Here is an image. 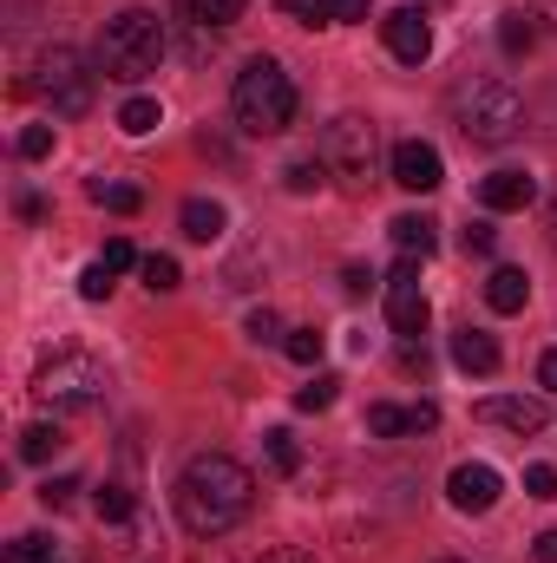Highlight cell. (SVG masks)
I'll return each instance as SVG.
<instances>
[{
  "instance_id": "obj_1",
  "label": "cell",
  "mask_w": 557,
  "mask_h": 563,
  "mask_svg": "<svg viewBox=\"0 0 557 563\" xmlns=\"http://www.w3.org/2000/svg\"><path fill=\"white\" fill-rule=\"evenodd\" d=\"M256 505V478L230 459V452H197L177 472V525L190 538H223L250 518Z\"/></svg>"
},
{
  "instance_id": "obj_2",
  "label": "cell",
  "mask_w": 557,
  "mask_h": 563,
  "mask_svg": "<svg viewBox=\"0 0 557 563\" xmlns=\"http://www.w3.org/2000/svg\"><path fill=\"white\" fill-rule=\"evenodd\" d=\"M164 53H171L164 20H157V13H144V7L112 13V20H106V33H99V73H106V79H119V86L151 79V73L164 66Z\"/></svg>"
},
{
  "instance_id": "obj_3",
  "label": "cell",
  "mask_w": 557,
  "mask_h": 563,
  "mask_svg": "<svg viewBox=\"0 0 557 563\" xmlns=\"http://www.w3.org/2000/svg\"><path fill=\"white\" fill-rule=\"evenodd\" d=\"M452 125H459L466 144L499 151V144H512L525 132V99H518L505 79H466V86L452 92Z\"/></svg>"
},
{
  "instance_id": "obj_4",
  "label": "cell",
  "mask_w": 557,
  "mask_h": 563,
  "mask_svg": "<svg viewBox=\"0 0 557 563\" xmlns=\"http://www.w3.org/2000/svg\"><path fill=\"white\" fill-rule=\"evenodd\" d=\"M230 112L250 139H276L295 125V79L282 73L276 59H250L230 86Z\"/></svg>"
},
{
  "instance_id": "obj_5",
  "label": "cell",
  "mask_w": 557,
  "mask_h": 563,
  "mask_svg": "<svg viewBox=\"0 0 557 563\" xmlns=\"http://www.w3.org/2000/svg\"><path fill=\"white\" fill-rule=\"evenodd\" d=\"M33 400L59 420V413H86V407H99L106 400V367L92 361V354H46L40 361V374H33Z\"/></svg>"
},
{
  "instance_id": "obj_6",
  "label": "cell",
  "mask_w": 557,
  "mask_h": 563,
  "mask_svg": "<svg viewBox=\"0 0 557 563\" xmlns=\"http://www.w3.org/2000/svg\"><path fill=\"white\" fill-rule=\"evenodd\" d=\"M321 164H328V177L341 184V190H368L374 184V170H381V132H374V119H361V112H341V119H328V132H321Z\"/></svg>"
},
{
  "instance_id": "obj_7",
  "label": "cell",
  "mask_w": 557,
  "mask_h": 563,
  "mask_svg": "<svg viewBox=\"0 0 557 563\" xmlns=\"http://www.w3.org/2000/svg\"><path fill=\"white\" fill-rule=\"evenodd\" d=\"M26 92H40L53 106V119H79L92 106V73H86V59L73 46H46L33 59V73H26Z\"/></svg>"
},
{
  "instance_id": "obj_8",
  "label": "cell",
  "mask_w": 557,
  "mask_h": 563,
  "mask_svg": "<svg viewBox=\"0 0 557 563\" xmlns=\"http://www.w3.org/2000/svg\"><path fill=\"white\" fill-rule=\"evenodd\" d=\"M426 288H419V256H401V269L387 276V321H394V334L401 341H414L419 328H426Z\"/></svg>"
},
{
  "instance_id": "obj_9",
  "label": "cell",
  "mask_w": 557,
  "mask_h": 563,
  "mask_svg": "<svg viewBox=\"0 0 557 563\" xmlns=\"http://www.w3.org/2000/svg\"><path fill=\"white\" fill-rule=\"evenodd\" d=\"M394 184H401V190H414V197L439 190V184H446V157H439L426 139L394 144Z\"/></svg>"
},
{
  "instance_id": "obj_10",
  "label": "cell",
  "mask_w": 557,
  "mask_h": 563,
  "mask_svg": "<svg viewBox=\"0 0 557 563\" xmlns=\"http://www.w3.org/2000/svg\"><path fill=\"white\" fill-rule=\"evenodd\" d=\"M499 492H505V478H499L485 459H466V465H452V478H446V498H452L459 511H492Z\"/></svg>"
},
{
  "instance_id": "obj_11",
  "label": "cell",
  "mask_w": 557,
  "mask_h": 563,
  "mask_svg": "<svg viewBox=\"0 0 557 563\" xmlns=\"http://www.w3.org/2000/svg\"><path fill=\"white\" fill-rule=\"evenodd\" d=\"M381 33H387V53H394L401 66H419V59L433 53V26H426L419 7H394V13L381 20Z\"/></svg>"
},
{
  "instance_id": "obj_12",
  "label": "cell",
  "mask_w": 557,
  "mask_h": 563,
  "mask_svg": "<svg viewBox=\"0 0 557 563\" xmlns=\"http://www.w3.org/2000/svg\"><path fill=\"white\" fill-rule=\"evenodd\" d=\"M485 426H505V432H518V439H532V432H545V400H525V394H492V400H479L472 407Z\"/></svg>"
},
{
  "instance_id": "obj_13",
  "label": "cell",
  "mask_w": 557,
  "mask_h": 563,
  "mask_svg": "<svg viewBox=\"0 0 557 563\" xmlns=\"http://www.w3.org/2000/svg\"><path fill=\"white\" fill-rule=\"evenodd\" d=\"M479 203L485 210H532L538 203V177L532 170H492V177H479Z\"/></svg>"
},
{
  "instance_id": "obj_14",
  "label": "cell",
  "mask_w": 557,
  "mask_h": 563,
  "mask_svg": "<svg viewBox=\"0 0 557 563\" xmlns=\"http://www.w3.org/2000/svg\"><path fill=\"white\" fill-rule=\"evenodd\" d=\"M439 426V407L419 400V407H368V432L394 439V432H433Z\"/></svg>"
},
{
  "instance_id": "obj_15",
  "label": "cell",
  "mask_w": 557,
  "mask_h": 563,
  "mask_svg": "<svg viewBox=\"0 0 557 563\" xmlns=\"http://www.w3.org/2000/svg\"><path fill=\"white\" fill-rule=\"evenodd\" d=\"M452 367L459 374H499V341L485 328H459L452 334Z\"/></svg>"
},
{
  "instance_id": "obj_16",
  "label": "cell",
  "mask_w": 557,
  "mask_h": 563,
  "mask_svg": "<svg viewBox=\"0 0 557 563\" xmlns=\"http://www.w3.org/2000/svg\"><path fill=\"white\" fill-rule=\"evenodd\" d=\"M485 301H492L499 314H518V308L532 301V276H525V269H512V263H505V269H492V282H485Z\"/></svg>"
},
{
  "instance_id": "obj_17",
  "label": "cell",
  "mask_w": 557,
  "mask_h": 563,
  "mask_svg": "<svg viewBox=\"0 0 557 563\" xmlns=\"http://www.w3.org/2000/svg\"><path fill=\"white\" fill-rule=\"evenodd\" d=\"M177 223H184V236H190V243H217L230 217H223V203H210V197H190Z\"/></svg>"
},
{
  "instance_id": "obj_18",
  "label": "cell",
  "mask_w": 557,
  "mask_h": 563,
  "mask_svg": "<svg viewBox=\"0 0 557 563\" xmlns=\"http://www.w3.org/2000/svg\"><path fill=\"white\" fill-rule=\"evenodd\" d=\"M177 7H184V20H190V26L223 33V26H237V20H243V7H250V0H177Z\"/></svg>"
},
{
  "instance_id": "obj_19",
  "label": "cell",
  "mask_w": 557,
  "mask_h": 563,
  "mask_svg": "<svg viewBox=\"0 0 557 563\" xmlns=\"http://www.w3.org/2000/svg\"><path fill=\"white\" fill-rule=\"evenodd\" d=\"M387 230H394V250H401V256H433V243H439V236H433L439 223H433V217H419V210L394 217Z\"/></svg>"
},
{
  "instance_id": "obj_20",
  "label": "cell",
  "mask_w": 557,
  "mask_h": 563,
  "mask_svg": "<svg viewBox=\"0 0 557 563\" xmlns=\"http://www.w3.org/2000/svg\"><path fill=\"white\" fill-rule=\"evenodd\" d=\"M86 190H92V203H106V210H112V217H139V210H144L139 184H106V177H92V184H86Z\"/></svg>"
},
{
  "instance_id": "obj_21",
  "label": "cell",
  "mask_w": 557,
  "mask_h": 563,
  "mask_svg": "<svg viewBox=\"0 0 557 563\" xmlns=\"http://www.w3.org/2000/svg\"><path fill=\"white\" fill-rule=\"evenodd\" d=\"M59 445H66V432H59V420L46 426H26V432H20V459H26V465H46V459H53V452H59Z\"/></svg>"
},
{
  "instance_id": "obj_22",
  "label": "cell",
  "mask_w": 557,
  "mask_h": 563,
  "mask_svg": "<svg viewBox=\"0 0 557 563\" xmlns=\"http://www.w3.org/2000/svg\"><path fill=\"white\" fill-rule=\"evenodd\" d=\"M157 125H164V106H157V99H125V106H119V132H125V139H144V132H157Z\"/></svg>"
},
{
  "instance_id": "obj_23",
  "label": "cell",
  "mask_w": 557,
  "mask_h": 563,
  "mask_svg": "<svg viewBox=\"0 0 557 563\" xmlns=\"http://www.w3.org/2000/svg\"><path fill=\"white\" fill-rule=\"evenodd\" d=\"M263 445H270V465H276L282 478H295V472H302V445H295V432H263Z\"/></svg>"
},
{
  "instance_id": "obj_24",
  "label": "cell",
  "mask_w": 557,
  "mask_h": 563,
  "mask_svg": "<svg viewBox=\"0 0 557 563\" xmlns=\"http://www.w3.org/2000/svg\"><path fill=\"white\" fill-rule=\"evenodd\" d=\"M7 563H66V558L53 551V538L26 531V538H13V544H7Z\"/></svg>"
},
{
  "instance_id": "obj_25",
  "label": "cell",
  "mask_w": 557,
  "mask_h": 563,
  "mask_svg": "<svg viewBox=\"0 0 557 563\" xmlns=\"http://www.w3.org/2000/svg\"><path fill=\"white\" fill-rule=\"evenodd\" d=\"M532 40H538L532 13H505V20H499V46H505V53H532Z\"/></svg>"
},
{
  "instance_id": "obj_26",
  "label": "cell",
  "mask_w": 557,
  "mask_h": 563,
  "mask_svg": "<svg viewBox=\"0 0 557 563\" xmlns=\"http://www.w3.org/2000/svg\"><path fill=\"white\" fill-rule=\"evenodd\" d=\"M282 13H288L295 26H341V20H335V0H282Z\"/></svg>"
},
{
  "instance_id": "obj_27",
  "label": "cell",
  "mask_w": 557,
  "mask_h": 563,
  "mask_svg": "<svg viewBox=\"0 0 557 563\" xmlns=\"http://www.w3.org/2000/svg\"><path fill=\"white\" fill-rule=\"evenodd\" d=\"M282 354H288L295 367H315V361H321V334H315V328H288V341H282Z\"/></svg>"
},
{
  "instance_id": "obj_28",
  "label": "cell",
  "mask_w": 557,
  "mask_h": 563,
  "mask_svg": "<svg viewBox=\"0 0 557 563\" xmlns=\"http://www.w3.org/2000/svg\"><path fill=\"white\" fill-rule=\"evenodd\" d=\"M335 387H341L335 374H315V380L295 394V407H302V413H328V407H335Z\"/></svg>"
},
{
  "instance_id": "obj_29",
  "label": "cell",
  "mask_w": 557,
  "mask_h": 563,
  "mask_svg": "<svg viewBox=\"0 0 557 563\" xmlns=\"http://www.w3.org/2000/svg\"><path fill=\"white\" fill-rule=\"evenodd\" d=\"M132 511H139V498H132V485H106V492H99V518H106V525H125Z\"/></svg>"
},
{
  "instance_id": "obj_30",
  "label": "cell",
  "mask_w": 557,
  "mask_h": 563,
  "mask_svg": "<svg viewBox=\"0 0 557 563\" xmlns=\"http://www.w3.org/2000/svg\"><path fill=\"white\" fill-rule=\"evenodd\" d=\"M321 170H328V164H315V157H295L282 177H288V190H295V197H308V190L321 184Z\"/></svg>"
},
{
  "instance_id": "obj_31",
  "label": "cell",
  "mask_w": 557,
  "mask_h": 563,
  "mask_svg": "<svg viewBox=\"0 0 557 563\" xmlns=\"http://www.w3.org/2000/svg\"><path fill=\"white\" fill-rule=\"evenodd\" d=\"M139 276H144V288H157V295H164V288H177V263H171V256H144Z\"/></svg>"
},
{
  "instance_id": "obj_32",
  "label": "cell",
  "mask_w": 557,
  "mask_h": 563,
  "mask_svg": "<svg viewBox=\"0 0 557 563\" xmlns=\"http://www.w3.org/2000/svg\"><path fill=\"white\" fill-rule=\"evenodd\" d=\"M99 263H106V269H112V276H125V269H139V250H132V243H125V236H112V243H106V256H99Z\"/></svg>"
},
{
  "instance_id": "obj_33",
  "label": "cell",
  "mask_w": 557,
  "mask_h": 563,
  "mask_svg": "<svg viewBox=\"0 0 557 563\" xmlns=\"http://www.w3.org/2000/svg\"><path fill=\"white\" fill-rule=\"evenodd\" d=\"M79 295H86V301H106V295H112V269H106V263H92V269L79 276Z\"/></svg>"
},
{
  "instance_id": "obj_34",
  "label": "cell",
  "mask_w": 557,
  "mask_h": 563,
  "mask_svg": "<svg viewBox=\"0 0 557 563\" xmlns=\"http://www.w3.org/2000/svg\"><path fill=\"white\" fill-rule=\"evenodd\" d=\"M525 492L532 498H557V465H525Z\"/></svg>"
},
{
  "instance_id": "obj_35",
  "label": "cell",
  "mask_w": 557,
  "mask_h": 563,
  "mask_svg": "<svg viewBox=\"0 0 557 563\" xmlns=\"http://www.w3.org/2000/svg\"><path fill=\"white\" fill-rule=\"evenodd\" d=\"M53 151V125H26L20 132V157H46Z\"/></svg>"
},
{
  "instance_id": "obj_36",
  "label": "cell",
  "mask_w": 557,
  "mask_h": 563,
  "mask_svg": "<svg viewBox=\"0 0 557 563\" xmlns=\"http://www.w3.org/2000/svg\"><path fill=\"white\" fill-rule=\"evenodd\" d=\"M73 492H79V478H73V472H66V478H46V485H40V505L53 511V505H66Z\"/></svg>"
},
{
  "instance_id": "obj_37",
  "label": "cell",
  "mask_w": 557,
  "mask_h": 563,
  "mask_svg": "<svg viewBox=\"0 0 557 563\" xmlns=\"http://www.w3.org/2000/svg\"><path fill=\"white\" fill-rule=\"evenodd\" d=\"M250 341H288V334H282V321L270 308H256V314H250Z\"/></svg>"
},
{
  "instance_id": "obj_38",
  "label": "cell",
  "mask_w": 557,
  "mask_h": 563,
  "mask_svg": "<svg viewBox=\"0 0 557 563\" xmlns=\"http://www.w3.org/2000/svg\"><path fill=\"white\" fill-rule=\"evenodd\" d=\"M492 243H499L492 223H466V250H472V256H492Z\"/></svg>"
},
{
  "instance_id": "obj_39",
  "label": "cell",
  "mask_w": 557,
  "mask_h": 563,
  "mask_svg": "<svg viewBox=\"0 0 557 563\" xmlns=\"http://www.w3.org/2000/svg\"><path fill=\"white\" fill-rule=\"evenodd\" d=\"M532 563H557V531H538L532 538Z\"/></svg>"
},
{
  "instance_id": "obj_40",
  "label": "cell",
  "mask_w": 557,
  "mask_h": 563,
  "mask_svg": "<svg viewBox=\"0 0 557 563\" xmlns=\"http://www.w3.org/2000/svg\"><path fill=\"white\" fill-rule=\"evenodd\" d=\"M401 367H407V374H426V347H419V341H401Z\"/></svg>"
},
{
  "instance_id": "obj_41",
  "label": "cell",
  "mask_w": 557,
  "mask_h": 563,
  "mask_svg": "<svg viewBox=\"0 0 557 563\" xmlns=\"http://www.w3.org/2000/svg\"><path fill=\"white\" fill-rule=\"evenodd\" d=\"M256 563H315L308 551H295V544H276V551H263Z\"/></svg>"
},
{
  "instance_id": "obj_42",
  "label": "cell",
  "mask_w": 557,
  "mask_h": 563,
  "mask_svg": "<svg viewBox=\"0 0 557 563\" xmlns=\"http://www.w3.org/2000/svg\"><path fill=\"white\" fill-rule=\"evenodd\" d=\"M538 387H545V394H557V347L538 361Z\"/></svg>"
},
{
  "instance_id": "obj_43",
  "label": "cell",
  "mask_w": 557,
  "mask_h": 563,
  "mask_svg": "<svg viewBox=\"0 0 557 563\" xmlns=\"http://www.w3.org/2000/svg\"><path fill=\"white\" fill-rule=\"evenodd\" d=\"M335 20H368V0H335Z\"/></svg>"
},
{
  "instance_id": "obj_44",
  "label": "cell",
  "mask_w": 557,
  "mask_h": 563,
  "mask_svg": "<svg viewBox=\"0 0 557 563\" xmlns=\"http://www.w3.org/2000/svg\"><path fill=\"white\" fill-rule=\"evenodd\" d=\"M190 563H230V558H217V551H210V558H190Z\"/></svg>"
},
{
  "instance_id": "obj_45",
  "label": "cell",
  "mask_w": 557,
  "mask_h": 563,
  "mask_svg": "<svg viewBox=\"0 0 557 563\" xmlns=\"http://www.w3.org/2000/svg\"><path fill=\"white\" fill-rule=\"evenodd\" d=\"M551 13H557V0H551Z\"/></svg>"
}]
</instances>
